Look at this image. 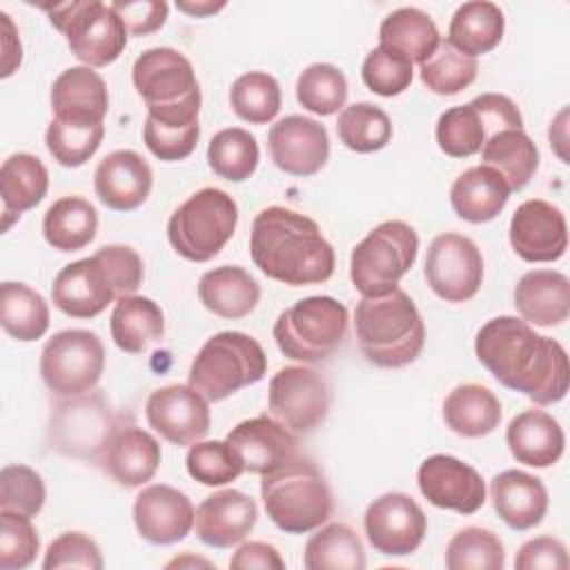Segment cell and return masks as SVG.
<instances>
[{
  "label": "cell",
  "mask_w": 570,
  "mask_h": 570,
  "mask_svg": "<svg viewBox=\"0 0 570 570\" xmlns=\"http://www.w3.org/2000/svg\"><path fill=\"white\" fill-rule=\"evenodd\" d=\"M474 354L501 385L537 405L559 403L568 394L570 370L563 345L537 334L523 318H490L476 332Z\"/></svg>",
  "instance_id": "cell-1"
},
{
  "label": "cell",
  "mask_w": 570,
  "mask_h": 570,
  "mask_svg": "<svg viewBox=\"0 0 570 570\" xmlns=\"http://www.w3.org/2000/svg\"><path fill=\"white\" fill-rule=\"evenodd\" d=\"M254 265L278 283L301 287L334 274V249L309 216L272 205L256 214L249 234Z\"/></svg>",
  "instance_id": "cell-2"
},
{
  "label": "cell",
  "mask_w": 570,
  "mask_h": 570,
  "mask_svg": "<svg viewBox=\"0 0 570 570\" xmlns=\"http://www.w3.org/2000/svg\"><path fill=\"white\" fill-rule=\"evenodd\" d=\"M354 332L363 356L379 367L410 365L425 345L423 318L401 287L363 296L354 309Z\"/></svg>",
  "instance_id": "cell-3"
},
{
  "label": "cell",
  "mask_w": 570,
  "mask_h": 570,
  "mask_svg": "<svg viewBox=\"0 0 570 570\" xmlns=\"http://www.w3.org/2000/svg\"><path fill=\"white\" fill-rule=\"evenodd\" d=\"M136 91L147 105V116L171 127L198 122L200 87L191 62L171 47L142 51L131 69Z\"/></svg>",
  "instance_id": "cell-4"
},
{
  "label": "cell",
  "mask_w": 570,
  "mask_h": 570,
  "mask_svg": "<svg viewBox=\"0 0 570 570\" xmlns=\"http://www.w3.org/2000/svg\"><path fill=\"white\" fill-rule=\"evenodd\" d=\"M261 499L272 523L289 534H305L321 528L334 510L330 483L301 454L278 470L263 474Z\"/></svg>",
  "instance_id": "cell-5"
},
{
  "label": "cell",
  "mask_w": 570,
  "mask_h": 570,
  "mask_svg": "<svg viewBox=\"0 0 570 570\" xmlns=\"http://www.w3.org/2000/svg\"><path fill=\"white\" fill-rule=\"evenodd\" d=\"M267 372L261 343L243 332H218L205 341L189 367V387L218 403L245 385L258 383Z\"/></svg>",
  "instance_id": "cell-6"
},
{
  "label": "cell",
  "mask_w": 570,
  "mask_h": 570,
  "mask_svg": "<svg viewBox=\"0 0 570 570\" xmlns=\"http://www.w3.org/2000/svg\"><path fill=\"white\" fill-rule=\"evenodd\" d=\"M350 314L332 296H307L283 309L274 323L278 350L301 363L327 361L347 336Z\"/></svg>",
  "instance_id": "cell-7"
},
{
  "label": "cell",
  "mask_w": 570,
  "mask_h": 570,
  "mask_svg": "<svg viewBox=\"0 0 570 570\" xmlns=\"http://www.w3.org/2000/svg\"><path fill=\"white\" fill-rule=\"evenodd\" d=\"M236 223V200L218 187H203L171 214L167 238L178 256L191 263H207L234 236Z\"/></svg>",
  "instance_id": "cell-8"
},
{
  "label": "cell",
  "mask_w": 570,
  "mask_h": 570,
  "mask_svg": "<svg viewBox=\"0 0 570 570\" xmlns=\"http://www.w3.org/2000/svg\"><path fill=\"white\" fill-rule=\"evenodd\" d=\"M120 425L122 419L114 414L102 390L65 396L51 410L47 445L62 456L98 465L105 448Z\"/></svg>",
  "instance_id": "cell-9"
},
{
  "label": "cell",
  "mask_w": 570,
  "mask_h": 570,
  "mask_svg": "<svg viewBox=\"0 0 570 570\" xmlns=\"http://www.w3.org/2000/svg\"><path fill=\"white\" fill-rule=\"evenodd\" d=\"M419 254V236L403 220L376 225L350 256V278L361 296H381L399 287Z\"/></svg>",
  "instance_id": "cell-10"
},
{
  "label": "cell",
  "mask_w": 570,
  "mask_h": 570,
  "mask_svg": "<svg viewBox=\"0 0 570 570\" xmlns=\"http://www.w3.org/2000/svg\"><path fill=\"white\" fill-rule=\"evenodd\" d=\"M51 24L65 33L71 53L85 62V67H105L125 51L127 27L111 4L89 2H65L53 9L47 7Z\"/></svg>",
  "instance_id": "cell-11"
},
{
  "label": "cell",
  "mask_w": 570,
  "mask_h": 570,
  "mask_svg": "<svg viewBox=\"0 0 570 570\" xmlns=\"http://www.w3.org/2000/svg\"><path fill=\"white\" fill-rule=\"evenodd\" d=\"M102 370L105 347L89 330H62L40 352V376L58 399L96 390Z\"/></svg>",
  "instance_id": "cell-12"
},
{
  "label": "cell",
  "mask_w": 570,
  "mask_h": 570,
  "mask_svg": "<svg viewBox=\"0 0 570 570\" xmlns=\"http://www.w3.org/2000/svg\"><path fill=\"white\" fill-rule=\"evenodd\" d=\"M267 407L292 434H309L330 412L327 383L312 367L285 365L269 379Z\"/></svg>",
  "instance_id": "cell-13"
},
{
  "label": "cell",
  "mask_w": 570,
  "mask_h": 570,
  "mask_svg": "<svg viewBox=\"0 0 570 570\" xmlns=\"http://www.w3.org/2000/svg\"><path fill=\"white\" fill-rule=\"evenodd\" d=\"M425 281L445 303L470 301L483 283V256L472 238L439 234L425 254Z\"/></svg>",
  "instance_id": "cell-14"
},
{
  "label": "cell",
  "mask_w": 570,
  "mask_h": 570,
  "mask_svg": "<svg viewBox=\"0 0 570 570\" xmlns=\"http://www.w3.org/2000/svg\"><path fill=\"white\" fill-rule=\"evenodd\" d=\"M372 548L387 557L412 554L425 539L428 517L405 492H385L374 499L363 517Z\"/></svg>",
  "instance_id": "cell-15"
},
{
  "label": "cell",
  "mask_w": 570,
  "mask_h": 570,
  "mask_svg": "<svg viewBox=\"0 0 570 570\" xmlns=\"http://www.w3.org/2000/svg\"><path fill=\"white\" fill-rule=\"evenodd\" d=\"M421 494L436 508L474 514L485 503L483 476L465 461L450 454L428 456L416 472Z\"/></svg>",
  "instance_id": "cell-16"
},
{
  "label": "cell",
  "mask_w": 570,
  "mask_h": 570,
  "mask_svg": "<svg viewBox=\"0 0 570 570\" xmlns=\"http://www.w3.org/2000/svg\"><path fill=\"white\" fill-rule=\"evenodd\" d=\"M147 423L165 441L183 448L194 445L209 432V405L189 385H165L149 394Z\"/></svg>",
  "instance_id": "cell-17"
},
{
  "label": "cell",
  "mask_w": 570,
  "mask_h": 570,
  "mask_svg": "<svg viewBox=\"0 0 570 570\" xmlns=\"http://www.w3.org/2000/svg\"><path fill=\"white\" fill-rule=\"evenodd\" d=\"M267 147L274 165L289 176H314L330 158L327 129L307 116H285L269 127Z\"/></svg>",
  "instance_id": "cell-18"
},
{
  "label": "cell",
  "mask_w": 570,
  "mask_h": 570,
  "mask_svg": "<svg viewBox=\"0 0 570 570\" xmlns=\"http://www.w3.org/2000/svg\"><path fill=\"white\" fill-rule=\"evenodd\" d=\"M510 245L528 263L559 261L568 249L563 212L541 198L521 203L510 218Z\"/></svg>",
  "instance_id": "cell-19"
},
{
  "label": "cell",
  "mask_w": 570,
  "mask_h": 570,
  "mask_svg": "<svg viewBox=\"0 0 570 570\" xmlns=\"http://www.w3.org/2000/svg\"><path fill=\"white\" fill-rule=\"evenodd\" d=\"M194 517L196 510L189 497L165 483L142 488L134 501L136 530L154 546L183 541L194 528Z\"/></svg>",
  "instance_id": "cell-20"
},
{
  "label": "cell",
  "mask_w": 570,
  "mask_h": 570,
  "mask_svg": "<svg viewBox=\"0 0 570 570\" xmlns=\"http://www.w3.org/2000/svg\"><path fill=\"white\" fill-rule=\"evenodd\" d=\"M51 298L53 305L71 318H94L105 312V307L118 298V294L107 267L94 254L65 265L56 274Z\"/></svg>",
  "instance_id": "cell-21"
},
{
  "label": "cell",
  "mask_w": 570,
  "mask_h": 570,
  "mask_svg": "<svg viewBox=\"0 0 570 570\" xmlns=\"http://www.w3.org/2000/svg\"><path fill=\"white\" fill-rule=\"evenodd\" d=\"M240 456L247 472L269 474L298 456V441L272 416L240 421L225 439Z\"/></svg>",
  "instance_id": "cell-22"
},
{
  "label": "cell",
  "mask_w": 570,
  "mask_h": 570,
  "mask_svg": "<svg viewBox=\"0 0 570 570\" xmlns=\"http://www.w3.org/2000/svg\"><path fill=\"white\" fill-rule=\"evenodd\" d=\"M258 508L240 490H220L203 499L196 508L194 528L198 539L209 548H232L254 530Z\"/></svg>",
  "instance_id": "cell-23"
},
{
  "label": "cell",
  "mask_w": 570,
  "mask_h": 570,
  "mask_svg": "<svg viewBox=\"0 0 570 570\" xmlns=\"http://www.w3.org/2000/svg\"><path fill=\"white\" fill-rule=\"evenodd\" d=\"M151 185V167L134 149H116L107 154L94 174L98 200L116 212H131L140 207L147 200Z\"/></svg>",
  "instance_id": "cell-24"
},
{
  "label": "cell",
  "mask_w": 570,
  "mask_h": 570,
  "mask_svg": "<svg viewBox=\"0 0 570 570\" xmlns=\"http://www.w3.org/2000/svg\"><path fill=\"white\" fill-rule=\"evenodd\" d=\"M160 443L134 423L120 425L105 448L98 465L120 485L138 488L154 479L160 465Z\"/></svg>",
  "instance_id": "cell-25"
},
{
  "label": "cell",
  "mask_w": 570,
  "mask_h": 570,
  "mask_svg": "<svg viewBox=\"0 0 570 570\" xmlns=\"http://www.w3.org/2000/svg\"><path fill=\"white\" fill-rule=\"evenodd\" d=\"M107 109V85L91 67H69L51 85V111L58 120L100 125Z\"/></svg>",
  "instance_id": "cell-26"
},
{
  "label": "cell",
  "mask_w": 570,
  "mask_h": 570,
  "mask_svg": "<svg viewBox=\"0 0 570 570\" xmlns=\"http://www.w3.org/2000/svg\"><path fill=\"white\" fill-rule=\"evenodd\" d=\"M494 512L512 530L539 525L548 512V490L543 481L523 470H503L490 481Z\"/></svg>",
  "instance_id": "cell-27"
},
{
  "label": "cell",
  "mask_w": 570,
  "mask_h": 570,
  "mask_svg": "<svg viewBox=\"0 0 570 570\" xmlns=\"http://www.w3.org/2000/svg\"><path fill=\"white\" fill-rule=\"evenodd\" d=\"M514 307L525 323L552 327L568 321L570 281L557 269L525 272L514 287Z\"/></svg>",
  "instance_id": "cell-28"
},
{
  "label": "cell",
  "mask_w": 570,
  "mask_h": 570,
  "mask_svg": "<svg viewBox=\"0 0 570 570\" xmlns=\"http://www.w3.org/2000/svg\"><path fill=\"white\" fill-rule=\"evenodd\" d=\"M510 454L530 468L554 465L566 448V436L559 421L543 410H523L505 430Z\"/></svg>",
  "instance_id": "cell-29"
},
{
  "label": "cell",
  "mask_w": 570,
  "mask_h": 570,
  "mask_svg": "<svg viewBox=\"0 0 570 570\" xmlns=\"http://www.w3.org/2000/svg\"><path fill=\"white\" fill-rule=\"evenodd\" d=\"M198 298L212 314L236 321L256 309L261 287L247 269L238 265H220L200 276Z\"/></svg>",
  "instance_id": "cell-30"
},
{
  "label": "cell",
  "mask_w": 570,
  "mask_h": 570,
  "mask_svg": "<svg viewBox=\"0 0 570 570\" xmlns=\"http://www.w3.org/2000/svg\"><path fill=\"white\" fill-rule=\"evenodd\" d=\"M510 198V187L499 171L488 165L465 169L450 189L454 214L468 223H488L497 218Z\"/></svg>",
  "instance_id": "cell-31"
},
{
  "label": "cell",
  "mask_w": 570,
  "mask_h": 570,
  "mask_svg": "<svg viewBox=\"0 0 570 570\" xmlns=\"http://www.w3.org/2000/svg\"><path fill=\"white\" fill-rule=\"evenodd\" d=\"M49 189V171L33 154H11L0 167V196H2V229L11 227L22 212L36 207Z\"/></svg>",
  "instance_id": "cell-32"
},
{
  "label": "cell",
  "mask_w": 570,
  "mask_h": 570,
  "mask_svg": "<svg viewBox=\"0 0 570 570\" xmlns=\"http://www.w3.org/2000/svg\"><path fill=\"white\" fill-rule=\"evenodd\" d=\"M501 414L499 399L481 383H461L443 401L445 425L465 439H479L494 432L501 423Z\"/></svg>",
  "instance_id": "cell-33"
},
{
  "label": "cell",
  "mask_w": 570,
  "mask_h": 570,
  "mask_svg": "<svg viewBox=\"0 0 570 570\" xmlns=\"http://www.w3.org/2000/svg\"><path fill=\"white\" fill-rule=\"evenodd\" d=\"M109 330L118 350L127 354H140L163 338L165 316L158 303L151 298L129 294L116 301Z\"/></svg>",
  "instance_id": "cell-34"
},
{
  "label": "cell",
  "mask_w": 570,
  "mask_h": 570,
  "mask_svg": "<svg viewBox=\"0 0 570 570\" xmlns=\"http://www.w3.org/2000/svg\"><path fill=\"white\" fill-rule=\"evenodd\" d=\"M439 42L441 36L434 20L416 7L394 9L379 27V45L405 56L410 62H425Z\"/></svg>",
  "instance_id": "cell-35"
},
{
  "label": "cell",
  "mask_w": 570,
  "mask_h": 570,
  "mask_svg": "<svg viewBox=\"0 0 570 570\" xmlns=\"http://www.w3.org/2000/svg\"><path fill=\"white\" fill-rule=\"evenodd\" d=\"M503 29L505 18L494 2L472 0L454 11L445 40L461 53L476 58L501 42Z\"/></svg>",
  "instance_id": "cell-36"
},
{
  "label": "cell",
  "mask_w": 570,
  "mask_h": 570,
  "mask_svg": "<svg viewBox=\"0 0 570 570\" xmlns=\"http://www.w3.org/2000/svg\"><path fill=\"white\" fill-rule=\"evenodd\" d=\"M98 232L96 207L80 196H62L49 205L42 218L45 240L58 252L87 247Z\"/></svg>",
  "instance_id": "cell-37"
},
{
  "label": "cell",
  "mask_w": 570,
  "mask_h": 570,
  "mask_svg": "<svg viewBox=\"0 0 570 570\" xmlns=\"http://www.w3.org/2000/svg\"><path fill=\"white\" fill-rule=\"evenodd\" d=\"M481 160L503 176L510 191H519L539 169V149L523 129H503L483 142Z\"/></svg>",
  "instance_id": "cell-38"
},
{
  "label": "cell",
  "mask_w": 570,
  "mask_h": 570,
  "mask_svg": "<svg viewBox=\"0 0 570 570\" xmlns=\"http://www.w3.org/2000/svg\"><path fill=\"white\" fill-rule=\"evenodd\" d=\"M0 325L16 341H38L49 330V305L29 285L4 281L0 285Z\"/></svg>",
  "instance_id": "cell-39"
},
{
  "label": "cell",
  "mask_w": 570,
  "mask_h": 570,
  "mask_svg": "<svg viewBox=\"0 0 570 570\" xmlns=\"http://www.w3.org/2000/svg\"><path fill=\"white\" fill-rule=\"evenodd\" d=\"M303 566L307 570H363L365 550L350 525L330 523L307 539Z\"/></svg>",
  "instance_id": "cell-40"
},
{
  "label": "cell",
  "mask_w": 570,
  "mask_h": 570,
  "mask_svg": "<svg viewBox=\"0 0 570 570\" xmlns=\"http://www.w3.org/2000/svg\"><path fill=\"white\" fill-rule=\"evenodd\" d=\"M258 142L243 127H227L212 136L207 163L212 171L229 183L247 180L258 167Z\"/></svg>",
  "instance_id": "cell-41"
},
{
  "label": "cell",
  "mask_w": 570,
  "mask_h": 570,
  "mask_svg": "<svg viewBox=\"0 0 570 570\" xmlns=\"http://www.w3.org/2000/svg\"><path fill=\"white\" fill-rule=\"evenodd\" d=\"M336 134L347 149L356 154H372L390 142L392 122L381 107L372 102H354L341 109Z\"/></svg>",
  "instance_id": "cell-42"
},
{
  "label": "cell",
  "mask_w": 570,
  "mask_h": 570,
  "mask_svg": "<svg viewBox=\"0 0 570 570\" xmlns=\"http://www.w3.org/2000/svg\"><path fill=\"white\" fill-rule=\"evenodd\" d=\"M439 149L452 158H470L490 138L485 120L474 102L445 109L436 120Z\"/></svg>",
  "instance_id": "cell-43"
},
{
  "label": "cell",
  "mask_w": 570,
  "mask_h": 570,
  "mask_svg": "<svg viewBox=\"0 0 570 570\" xmlns=\"http://www.w3.org/2000/svg\"><path fill=\"white\" fill-rule=\"evenodd\" d=\"M229 105L249 125H265L281 109V85L265 71H247L232 82Z\"/></svg>",
  "instance_id": "cell-44"
},
{
  "label": "cell",
  "mask_w": 570,
  "mask_h": 570,
  "mask_svg": "<svg viewBox=\"0 0 570 570\" xmlns=\"http://www.w3.org/2000/svg\"><path fill=\"white\" fill-rule=\"evenodd\" d=\"M296 100L303 109L316 116L336 114L347 100L345 73L330 62H314L305 67L296 80Z\"/></svg>",
  "instance_id": "cell-45"
},
{
  "label": "cell",
  "mask_w": 570,
  "mask_h": 570,
  "mask_svg": "<svg viewBox=\"0 0 570 570\" xmlns=\"http://www.w3.org/2000/svg\"><path fill=\"white\" fill-rule=\"evenodd\" d=\"M505 550L501 539L479 525L459 530L445 548V568L450 570H501Z\"/></svg>",
  "instance_id": "cell-46"
},
{
  "label": "cell",
  "mask_w": 570,
  "mask_h": 570,
  "mask_svg": "<svg viewBox=\"0 0 570 570\" xmlns=\"http://www.w3.org/2000/svg\"><path fill=\"white\" fill-rule=\"evenodd\" d=\"M476 71V58L461 53L448 40H441L434 53L419 67L423 85L439 96H454L468 89L474 82Z\"/></svg>",
  "instance_id": "cell-47"
},
{
  "label": "cell",
  "mask_w": 570,
  "mask_h": 570,
  "mask_svg": "<svg viewBox=\"0 0 570 570\" xmlns=\"http://www.w3.org/2000/svg\"><path fill=\"white\" fill-rule=\"evenodd\" d=\"M105 138V125H80L51 118L45 142L49 154L62 167H80L85 165L100 147Z\"/></svg>",
  "instance_id": "cell-48"
},
{
  "label": "cell",
  "mask_w": 570,
  "mask_h": 570,
  "mask_svg": "<svg viewBox=\"0 0 570 570\" xmlns=\"http://www.w3.org/2000/svg\"><path fill=\"white\" fill-rule=\"evenodd\" d=\"M187 472L203 485H225L245 472L238 452L227 441H196L185 459Z\"/></svg>",
  "instance_id": "cell-49"
},
{
  "label": "cell",
  "mask_w": 570,
  "mask_h": 570,
  "mask_svg": "<svg viewBox=\"0 0 570 570\" xmlns=\"http://www.w3.org/2000/svg\"><path fill=\"white\" fill-rule=\"evenodd\" d=\"M47 499L42 476L22 463H11L0 470V512L36 517Z\"/></svg>",
  "instance_id": "cell-50"
},
{
  "label": "cell",
  "mask_w": 570,
  "mask_h": 570,
  "mask_svg": "<svg viewBox=\"0 0 570 570\" xmlns=\"http://www.w3.org/2000/svg\"><path fill=\"white\" fill-rule=\"evenodd\" d=\"M361 76L370 91L392 98L403 94L412 85L414 71L412 62L405 56L379 45L365 56Z\"/></svg>",
  "instance_id": "cell-51"
},
{
  "label": "cell",
  "mask_w": 570,
  "mask_h": 570,
  "mask_svg": "<svg viewBox=\"0 0 570 570\" xmlns=\"http://www.w3.org/2000/svg\"><path fill=\"white\" fill-rule=\"evenodd\" d=\"M40 548L38 532L29 517L0 512V568L22 570L33 563Z\"/></svg>",
  "instance_id": "cell-52"
},
{
  "label": "cell",
  "mask_w": 570,
  "mask_h": 570,
  "mask_svg": "<svg viewBox=\"0 0 570 570\" xmlns=\"http://www.w3.org/2000/svg\"><path fill=\"white\" fill-rule=\"evenodd\" d=\"M105 566L98 543L87 537L85 532L69 530L56 537L45 552L42 568L56 570V568H89L100 570Z\"/></svg>",
  "instance_id": "cell-53"
},
{
  "label": "cell",
  "mask_w": 570,
  "mask_h": 570,
  "mask_svg": "<svg viewBox=\"0 0 570 570\" xmlns=\"http://www.w3.org/2000/svg\"><path fill=\"white\" fill-rule=\"evenodd\" d=\"M200 138V125H187V127H171V125H163L154 118L147 116L145 127H142V140L147 145V149L158 158V160H183L187 158Z\"/></svg>",
  "instance_id": "cell-54"
},
{
  "label": "cell",
  "mask_w": 570,
  "mask_h": 570,
  "mask_svg": "<svg viewBox=\"0 0 570 570\" xmlns=\"http://www.w3.org/2000/svg\"><path fill=\"white\" fill-rule=\"evenodd\" d=\"M96 256L107 267L118 298L136 294V289L142 285V276H145L142 258L138 256L136 249H131L127 245H105L96 252Z\"/></svg>",
  "instance_id": "cell-55"
},
{
  "label": "cell",
  "mask_w": 570,
  "mask_h": 570,
  "mask_svg": "<svg viewBox=\"0 0 570 570\" xmlns=\"http://www.w3.org/2000/svg\"><path fill=\"white\" fill-rule=\"evenodd\" d=\"M568 563L566 546L554 537H534L514 557L517 570H566Z\"/></svg>",
  "instance_id": "cell-56"
},
{
  "label": "cell",
  "mask_w": 570,
  "mask_h": 570,
  "mask_svg": "<svg viewBox=\"0 0 570 570\" xmlns=\"http://www.w3.org/2000/svg\"><path fill=\"white\" fill-rule=\"evenodd\" d=\"M114 11L125 22L131 36H147L158 31L169 13V4L163 0H138V2H111Z\"/></svg>",
  "instance_id": "cell-57"
},
{
  "label": "cell",
  "mask_w": 570,
  "mask_h": 570,
  "mask_svg": "<svg viewBox=\"0 0 570 570\" xmlns=\"http://www.w3.org/2000/svg\"><path fill=\"white\" fill-rule=\"evenodd\" d=\"M229 568L234 570H283L285 561L278 550L265 541H245L238 546L234 557L229 559Z\"/></svg>",
  "instance_id": "cell-58"
},
{
  "label": "cell",
  "mask_w": 570,
  "mask_h": 570,
  "mask_svg": "<svg viewBox=\"0 0 570 570\" xmlns=\"http://www.w3.org/2000/svg\"><path fill=\"white\" fill-rule=\"evenodd\" d=\"M0 18H2V27H4V33H2V49H4V56H2V78H9L20 67L22 45H20V38L16 36V27L9 20V16L0 13Z\"/></svg>",
  "instance_id": "cell-59"
},
{
  "label": "cell",
  "mask_w": 570,
  "mask_h": 570,
  "mask_svg": "<svg viewBox=\"0 0 570 570\" xmlns=\"http://www.w3.org/2000/svg\"><path fill=\"white\" fill-rule=\"evenodd\" d=\"M176 7L189 16H196V18H205V16H212L220 9H225V2H176Z\"/></svg>",
  "instance_id": "cell-60"
},
{
  "label": "cell",
  "mask_w": 570,
  "mask_h": 570,
  "mask_svg": "<svg viewBox=\"0 0 570 570\" xmlns=\"http://www.w3.org/2000/svg\"><path fill=\"white\" fill-rule=\"evenodd\" d=\"M180 568V566H212L209 561H205V559H194V557H178V559H174V561H169L167 563V568Z\"/></svg>",
  "instance_id": "cell-61"
}]
</instances>
